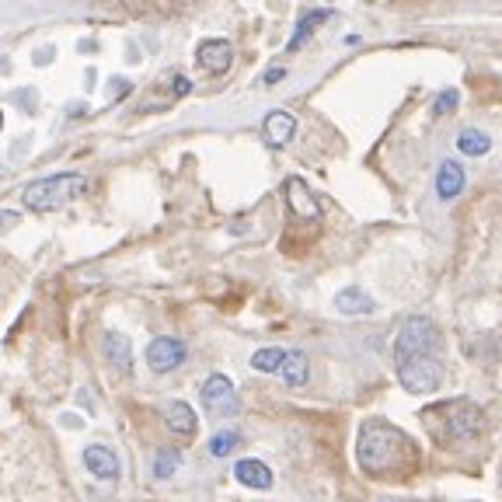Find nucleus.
<instances>
[{
  "mask_svg": "<svg viewBox=\"0 0 502 502\" xmlns=\"http://www.w3.org/2000/svg\"><path fill=\"white\" fill-rule=\"evenodd\" d=\"M394 367L408 394H433L444 384V335L425 318L415 314L394 335Z\"/></svg>",
  "mask_w": 502,
  "mask_h": 502,
  "instance_id": "obj_1",
  "label": "nucleus"
},
{
  "mask_svg": "<svg viewBox=\"0 0 502 502\" xmlns=\"http://www.w3.org/2000/svg\"><path fill=\"white\" fill-rule=\"evenodd\" d=\"M335 310L339 314H360V318H367V314H373L377 310V300L370 297L363 287H342V290L335 293Z\"/></svg>",
  "mask_w": 502,
  "mask_h": 502,
  "instance_id": "obj_11",
  "label": "nucleus"
},
{
  "mask_svg": "<svg viewBox=\"0 0 502 502\" xmlns=\"http://www.w3.org/2000/svg\"><path fill=\"white\" fill-rule=\"evenodd\" d=\"M195 59H199V67H203L206 74H227L234 63V46L227 39H206L199 42Z\"/></svg>",
  "mask_w": 502,
  "mask_h": 502,
  "instance_id": "obj_7",
  "label": "nucleus"
},
{
  "mask_svg": "<svg viewBox=\"0 0 502 502\" xmlns=\"http://www.w3.org/2000/svg\"><path fill=\"white\" fill-rule=\"evenodd\" d=\"M283 74H287V70H283V67H272V70H266V84H276V80H283Z\"/></svg>",
  "mask_w": 502,
  "mask_h": 502,
  "instance_id": "obj_24",
  "label": "nucleus"
},
{
  "mask_svg": "<svg viewBox=\"0 0 502 502\" xmlns=\"http://www.w3.org/2000/svg\"><path fill=\"white\" fill-rule=\"evenodd\" d=\"M101 352H105V360H109L119 373H126V370L133 367V349H130V339L119 335V331H105V339H101Z\"/></svg>",
  "mask_w": 502,
  "mask_h": 502,
  "instance_id": "obj_13",
  "label": "nucleus"
},
{
  "mask_svg": "<svg viewBox=\"0 0 502 502\" xmlns=\"http://www.w3.org/2000/svg\"><path fill=\"white\" fill-rule=\"evenodd\" d=\"M237 446H241V433H237V429H220L210 440V454L213 457H227Z\"/></svg>",
  "mask_w": 502,
  "mask_h": 502,
  "instance_id": "obj_20",
  "label": "nucleus"
},
{
  "mask_svg": "<svg viewBox=\"0 0 502 502\" xmlns=\"http://www.w3.org/2000/svg\"><path fill=\"white\" fill-rule=\"evenodd\" d=\"M84 464H88V471L101 478V482H116L119 478V457L116 450H109V446L101 444H91L84 450Z\"/></svg>",
  "mask_w": 502,
  "mask_h": 502,
  "instance_id": "obj_9",
  "label": "nucleus"
},
{
  "mask_svg": "<svg viewBox=\"0 0 502 502\" xmlns=\"http://www.w3.org/2000/svg\"><path fill=\"white\" fill-rule=\"evenodd\" d=\"M164 423H168V429L178 433V436H193L195 433V412L185 405V402H168V405H164Z\"/></svg>",
  "mask_w": 502,
  "mask_h": 502,
  "instance_id": "obj_16",
  "label": "nucleus"
},
{
  "mask_svg": "<svg viewBox=\"0 0 502 502\" xmlns=\"http://www.w3.org/2000/svg\"><path fill=\"white\" fill-rule=\"evenodd\" d=\"M329 18H331V7H308V11L300 15V21H297V36L287 42V49H290V53H297V49H300V46H304V42L314 36V28H318L321 21H329Z\"/></svg>",
  "mask_w": 502,
  "mask_h": 502,
  "instance_id": "obj_15",
  "label": "nucleus"
},
{
  "mask_svg": "<svg viewBox=\"0 0 502 502\" xmlns=\"http://www.w3.org/2000/svg\"><path fill=\"white\" fill-rule=\"evenodd\" d=\"M172 80H174V95H189V91H193V80H185L182 74H172Z\"/></svg>",
  "mask_w": 502,
  "mask_h": 502,
  "instance_id": "obj_23",
  "label": "nucleus"
},
{
  "mask_svg": "<svg viewBox=\"0 0 502 502\" xmlns=\"http://www.w3.org/2000/svg\"><path fill=\"white\" fill-rule=\"evenodd\" d=\"M464 182H467V174L457 161H444L440 164V172H436V195L450 203V199H457L464 193Z\"/></svg>",
  "mask_w": 502,
  "mask_h": 502,
  "instance_id": "obj_12",
  "label": "nucleus"
},
{
  "mask_svg": "<svg viewBox=\"0 0 502 502\" xmlns=\"http://www.w3.org/2000/svg\"><path fill=\"white\" fill-rule=\"evenodd\" d=\"M457 101H461V95H457L454 88H446L444 95L436 98V112H440V116H450V112L457 109Z\"/></svg>",
  "mask_w": 502,
  "mask_h": 502,
  "instance_id": "obj_22",
  "label": "nucleus"
},
{
  "mask_svg": "<svg viewBox=\"0 0 502 502\" xmlns=\"http://www.w3.org/2000/svg\"><path fill=\"white\" fill-rule=\"evenodd\" d=\"M234 478L241 485H248V488H272V471L266 467L262 461H255V457H245V461L234 464Z\"/></svg>",
  "mask_w": 502,
  "mask_h": 502,
  "instance_id": "obj_14",
  "label": "nucleus"
},
{
  "mask_svg": "<svg viewBox=\"0 0 502 502\" xmlns=\"http://www.w3.org/2000/svg\"><path fill=\"white\" fill-rule=\"evenodd\" d=\"M283 360H287V349L266 346V349H258V352L251 356V367L258 370V373H279Z\"/></svg>",
  "mask_w": 502,
  "mask_h": 502,
  "instance_id": "obj_19",
  "label": "nucleus"
},
{
  "mask_svg": "<svg viewBox=\"0 0 502 502\" xmlns=\"http://www.w3.org/2000/svg\"><path fill=\"white\" fill-rule=\"evenodd\" d=\"M178 464H182V454H178V450H157L154 475L157 478H172L174 471H178Z\"/></svg>",
  "mask_w": 502,
  "mask_h": 502,
  "instance_id": "obj_21",
  "label": "nucleus"
},
{
  "mask_svg": "<svg viewBox=\"0 0 502 502\" xmlns=\"http://www.w3.org/2000/svg\"><path fill=\"white\" fill-rule=\"evenodd\" d=\"M88 189V178L80 172H63V174H49V178H39L25 189V203L32 210H59L67 206L70 199H78L80 193Z\"/></svg>",
  "mask_w": 502,
  "mask_h": 502,
  "instance_id": "obj_3",
  "label": "nucleus"
},
{
  "mask_svg": "<svg viewBox=\"0 0 502 502\" xmlns=\"http://www.w3.org/2000/svg\"><path fill=\"white\" fill-rule=\"evenodd\" d=\"M457 151L467 157H485L488 151H492V136L485 133V130H461L457 133Z\"/></svg>",
  "mask_w": 502,
  "mask_h": 502,
  "instance_id": "obj_18",
  "label": "nucleus"
},
{
  "mask_svg": "<svg viewBox=\"0 0 502 502\" xmlns=\"http://www.w3.org/2000/svg\"><path fill=\"white\" fill-rule=\"evenodd\" d=\"M199 394H203V405H206L210 415H234L237 412V394H234V384L224 373H210Z\"/></svg>",
  "mask_w": 502,
  "mask_h": 502,
  "instance_id": "obj_5",
  "label": "nucleus"
},
{
  "mask_svg": "<svg viewBox=\"0 0 502 502\" xmlns=\"http://www.w3.org/2000/svg\"><path fill=\"white\" fill-rule=\"evenodd\" d=\"M185 356H189V349L182 339H172V335H161L154 339L151 346H147V363L154 373H172L174 367H182L185 363Z\"/></svg>",
  "mask_w": 502,
  "mask_h": 502,
  "instance_id": "obj_6",
  "label": "nucleus"
},
{
  "mask_svg": "<svg viewBox=\"0 0 502 502\" xmlns=\"http://www.w3.org/2000/svg\"><path fill=\"white\" fill-rule=\"evenodd\" d=\"M287 203L300 220H318L321 216V203L310 195L308 182H300V178H287Z\"/></svg>",
  "mask_w": 502,
  "mask_h": 502,
  "instance_id": "obj_10",
  "label": "nucleus"
},
{
  "mask_svg": "<svg viewBox=\"0 0 502 502\" xmlns=\"http://www.w3.org/2000/svg\"><path fill=\"white\" fill-rule=\"evenodd\" d=\"M356 461L370 478H402L419 461V446L387 419H367L356 436Z\"/></svg>",
  "mask_w": 502,
  "mask_h": 502,
  "instance_id": "obj_2",
  "label": "nucleus"
},
{
  "mask_svg": "<svg viewBox=\"0 0 502 502\" xmlns=\"http://www.w3.org/2000/svg\"><path fill=\"white\" fill-rule=\"evenodd\" d=\"M279 377H283L290 387H304L308 384V377H310L308 356H304L300 349H290V352H287V360H283V367H279Z\"/></svg>",
  "mask_w": 502,
  "mask_h": 502,
  "instance_id": "obj_17",
  "label": "nucleus"
},
{
  "mask_svg": "<svg viewBox=\"0 0 502 502\" xmlns=\"http://www.w3.org/2000/svg\"><path fill=\"white\" fill-rule=\"evenodd\" d=\"M429 415H440L444 419V433L450 440H475L485 429V412L475 402L467 398H454V402H444L436 405Z\"/></svg>",
  "mask_w": 502,
  "mask_h": 502,
  "instance_id": "obj_4",
  "label": "nucleus"
},
{
  "mask_svg": "<svg viewBox=\"0 0 502 502\" xmlns=\"http://www.w3.org/2000/svg\"><path fill=\"white\" fill-rule=\"evenodd\" d=\"M0 122H4V116H0Z\"/></svg>",
  "mask_w": 502,
  "mask_h": 502,
  "instance_id": "obj_25",
  "label": "nucleus"
},
{
  "mask_svg": "<svg viewBox=\"0 0 502 502\" xmlns=\"http://www.w3.org/2000/svg\"><path fill=\"white\" fill-rule=\"evenodd\" d=\"M293 133H297V119H293L287 109H272L269 116L262 119V136H266V143L276 147V151H283L293 140Z\"/></svg>",
  "mask_w": 502,
  "mask_h": 502,
  "instance_id": "obj_8",
  "label": "nucleus"
}]
</instances>
